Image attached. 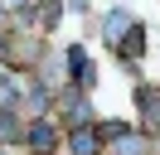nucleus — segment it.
<instances>
[{
	"label": "nucleus",
	"instance_id": "obj_3",
	"mask_svg": "<svg viewBox=\"0 0 160 155\" xmlns=\"http://www.w3.org/2000/svg\"><path fill=\"white\" fill-rule=\"evenodd\" d=\"M29 145H34V150H53V126H49V121L29 126Z\"/></svg>",
	"mask_w": 160,
	"mask_h": 155
},
{
	"label": "nucleus",
	"instance_id": "obj_5",
	"mask_svg": "<svg viewBox=\"0 0 160 155\" xmlns=\"http://www.w3.org/2000/svg\"><path fill=\"white\" fill-rule=\"evenodd\" d=\"M0 82H5V68H0Z\"/></svg>",
	"mask_w": 160,
	"mask_h": 155
},
{
	"label": "nucleus",
	"instance_id": "obj_1",
	"mask_svg": "<svg viewBox=\"0 0 160 155\" xmlns=\"http://www.w3.org/2000/svg\"><path fill=\"white\" fill-rule=\"evenodd\" d=\"M141 48H146V29L131 24V29H126V39H121V53H126V58H141Z\"/></svg>",
	"mask_w": 160,
	"mask_h": 155
},
{
	"label": "nucleus",
	"instance_id": "obj_2",
	"mask_svg": "<svg viewBox=\"0 0 160 155\" xmlns=\"http://www.w3.org/2000/svg\"><path fill=\"white\" fill-rule=\"evenodd\" d=\"M73 155H97V136H92L88 126H78V131H73Z\"/></svg>",
	"mask_w": 160,
	"mask_h": 155
},
{
	"label": "nucleus",
	"instance_id": "obj_4",
	"mask_svg": "<svg viewBox=\"0 0 160 155\" xmlns=\"http://www.w3.org/2000/svg\"><path fill=\"white\" fill-rule=\"evenodd\" d=\"M141 107H146V121H160V92H141Z\"/></svg>",
	"mask_w": 160,
	"mask_h": 155
}]
</instances>
